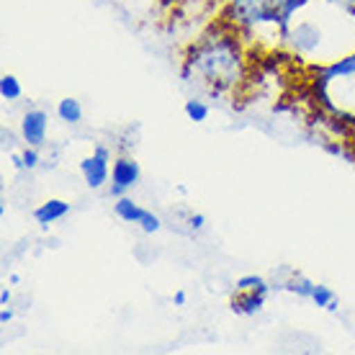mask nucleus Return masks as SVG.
I'll return each mask as SVG.
<instances>
[{
  "mask_svg": "<svg viewBox=\"0 0 355 355\" xmlns=\"http://www.w3.org/2000/svg\"><path fill=\"white\" fill-rule=\"evenodd\" d=\"M111 147L103 142H98L93 147L90 155H85L80 160V175L85 180V186L90 191H101V188H108V180H111Z\"/></svg>",
  "mask_w": 355,
  "mask_h": 355,
  "instance_id": "5",
  "label": "nucleus"
},
{
  "mask_svg": "<svg viewBox=\"0 0 355 355\" xmlns=\"http://www.w3.org/2000/svg\"><path fill=\"white\" fill-rule=\"evenodd\" d=\"M21 157H24V170H36L39 165H42V147H24L21 150Z\"/></svg>",
  "mask_w": 355,
  "mask_h": 355,
  "instance_id": "17",
  "label": "nucleus"
},
{
  "mask_svg": "<svg viewBox=\"0 0 355 355\" xmlns=\"http://www.w3.org/2000/svg\"><path fill=\"white\" fill-rule=\"evenodd\" d=\"M114 214L124 224H137V227H139L147 209L137 204L132 196H121V198H114Z\"/></svg>",
  "mask_w": 355,
  "mask_h": 355,
  "instance_id": "10",
  "label": "nucleus"
},
{
  "mask_svg": "<svg viewBox=\"0 0 355 355\" xmlns=\"http://www.w3.org/2000/svg\"><path fill=\"white\" fill-rule=\"evenodd\" d=\"M314 0H224L222 21L232 26L250 46L263 39H275L293 18Z\"/></svg>",
  "mask_w": 355,
  "mask_h": 355,
  "instance_id": "2",
  "label": "nucleus"
},
{
  "mask_svg": "<svg viewBox=\"0 0 355 355\" xmlns=\"http://www.w3.org/2000/svg\"><path fill=\"white\" fill-rule=\"evenodd\" d=\"M57 119L67 126H78L85 119V108H83V103L78 98L67 96L62 101H57Z\"/></svg>",
  "mask_w": 355,
  "mask_h": 355,
  "instance_id": "12",
  "label": "nucleus"
},
{
  "mask_svg": "<svg viewBox=\"0 0 355 355\" xmlns=\"http://www.w3.org/2000/svg\"><path fill=\"white\" fill-rule=\"evenodd\" d=\"M13 304V288L10 286H3L0 288V306H10Z\"/></svg>",
  "mask_w": 355,
  "mask_h": 355,
  "instance_id": "23",
  "label": "nucleus"
},
{
  "mask_svg": "<svg viewBox=\"0 0 355 355\" xmlns=\"http://www.w3.org/2000/svg\"><path fill=\"white\" fill-rule=\"evenodd\" d=\"M13 317H16V311L10 309V306H0V324L3 327H8L10 322H13Z\"/></svg>",
  "mask_w": 355,
  "mask_h": 355,
  "instance_id": "22",
  "label": "nucleus"
},
{
  "mask_svg": "<svg viewBox=\"0 0 355 355\" xmlns=\"http://www.w3.org/2000/svg\"><path fill=\"white\" fill-rule=\"evenodd\" d=\"M183 114H186L188 121H193V124H206V121H209V116H211V106L206 103L204 98L193 96L183 103Z\"/></svg>",
  "mask_w": 355,
  "mask_h": 355,
  "instance_id": "14",
  "label": "nucleus"
},
{
  "mask_svg": "<svg viewBox=\"0 0 355 355\" xmlns=\"http://www.w3.org/2000/svg\"><path fill=\"white\" fill-rule=\"evenodd\" d=\"M72 204L64 198H46L34 209V222L39 224V230H49L52 224L62 222L64 216H70Z\"/></svg>",
  "mask_w": 355,
  "mask_h": 355,
  "instance_id": "8",
  "label": "nucleus"
},
{
  "mask_svg": "<svg viewBox=\"0 0 355 355\" xmlns=\"http://www.w3.org/2000/svg\"><path fill=\"white\" fill-rule=\"evenodd\" d=\"M234 291H263V293H270L275 291V286L268 281V278H263V275L258 273H245L240 275L237 281H234Z\"/></svg>",
  "mask_w": 355,
  "mask_h": 355,
  "instance_id": "15",
  "label": "nucleus"
},
{
  "mask_svg": "<svg viewBox=\"0 0 355 355\" xmlns=\"http://www.w3.org/2000/svg\"><path fill=\"white\" fill-rule=\"evenodd\" d=\"M266 302L268 293L263 291H234L230 306L237 317H258L260 311L266 309Z\"/></svg>",
  "mask_w": 355,
  "mask_h": 355,
  "instance_id": "9",
  "label": "nucleus"
},
{
  "mask_svg": "<svg viewBox=\"0 0 355 355\" xmlns=\"http://www.w3.org/2000/svg\"><path fill=\"white\" fill-rule=\"evenodd\" d=\"M309 302L314 304L317 309H324V311H329V314H338V311H340L338 293L332 291L327 284H317V286H314V291H311Z\"/></svg>",
  "mask_w": 355,
  "mask_h": 355,
  "instance_id": "13",
  "label": "nucleus"
},
{
  "mask_svg": "<svg viewBox=\"0 0 355 355\" xmlns=\"http://www.w3.org/2000/svg\"><path fill=\"white\" fill-rule=\"evenodd\" d=\"M206 214H201V211H193V214H188V219H186V224H188V230L191 232H201V230H206Z\"/></svg>",
  "mask_w": 355,
  "mask_h": 355,
  "instance_id": "19",
  "label": "nucleus"
},
{
  "mask_svg": "<svg viewBox=\"0 0 355 355\" xmlns=\"http://www.w3.org/2000/svg\"><path fill=\"white\" fill-rule=\"evenodd\" d=\"M322 3H329V6H335V8L345 10L350 18H355V0H322Z\"/></svg>",
  "mask_w": 355,
  "mask_h": 355,
  "instance_id": "20",
  "label": "nucleus"
},
{
  "mask_svg": "<svg viewBox=\"0 0 355 355\" xmlns=\"http://www.w3.org/2000/svg\"><path fill=\"white\" fill-rule=\"evenodd\" d=\"M170 302H173V306H178V309L188 306V291H186V288H178V291H173Z\"/></svg>",
  "mask_w": 355,
  "mask_h": 355,
  "instance_id": "21",
  "label": "nucleus"
},
{
  "mask_svg": "<svg viewBox=\"0 0 355 355\" xmlns=\"http://www.w3.org/2000/svg\"><path fill=\"white\" fill-rule=\"evenodd\" d=\"M21 139L28 147H44L46 137H49V114L44 108H28L26 114L21 116Z\"/></svg>",
  "mask_w": 355,
  "mask_h": 355,
  "instance_id": "7",
  "label": "nucleus"
},
{
  "mask_svg": "<svg viewBox=\"0 0 355 355\" xmlns=\"http://www.w3.org/2000/svg\"><path fill=\"white\" fill-rule=\"evenodd\" d=\"M0 98H3L6 103H18V101L24 98V85H21V80H18L16 75L6 72V75L0 78Z\"/></svg>",
  "mask_w": 355,
  "mask_h": 355,
  "instance_id": "16",
  "label": "nucleus"
},
{
  "mask_svg": "<svg viewBox=\"0 0 355 355\" xmlns=\"http://www.w3.org/2000/svg\"><path fill=\"white\" fill-rule=\"evenodd\" d=\"M139 230H142L144 234H157V232L162 230V219L155 211H150V209H147L142 224H139Z\"/></svg>",
  "mask_w": 355,
  "mask_h": 355,
  "instance_id": "18",
  "label": "nucleus"
},
{
  "mask_svg": "<svg viewBox=\"0 0 355 355\" xmlns=\"http://www.w3.org/2000/svg\"><path fill=\"white\" fill-rule=\"evenodd\" d=\"M8 284L10 286H18V284H21V275H18V273H10L8 275Z\"/></svg>",
  "mask_w": 355,
  "mask_h": 355,
  "instance_id": "25",
  "label": "nucleus"
},
{
  "mask_svg": "<svg viewBox=\"0 0 355 355\" xmlns=\"http://www.w3.org/2000/svg\"><path fill=\"white\" fill-rule=\"evenodd\" d=\"M278 291H288V293H296L299 299H306L309 302L311 291H314V286H317V281H311V278H306L304 273H291L286 281H278V284H273Z\"/></svg>",
  "mask_w": 355,
  "mask_h": 355,
  "instance_id": "11",
  "label": "nucleus"
},
{
  "mask_svg": "<svg viewBox=\"0 0 355 355\" xmlns=\"http://www.w3.org/2000/svg\"><path fill=\"white\" fill-rule=\"evenodd\" d=\"M278 49L296 62H306L311 70L345 54V49L338 46V39L329 36L327 24L317 16H306V8L278 34Z\"/></svg>",
  "mask_w": 355,
  "mask_h": 355,
  "instance_id": "4",
  "label": "nucleus"
},
{
  "mask_svg": "<svg viewBox=\"0 0 355 355\" xmlns=\"http://www.w3.org/2000/svg\"><path fill=\"white\" fill-rule=\"evenodd\" d=\"M180 78L214 98H234L250 78V44L219 21L186 49Z\"/></svg>",
  "mask_w": 355,
  "mask_h": 355,
  "instance_id": "1",
  "label": "nucleus"
},
{
  "mask_svg": "<svg viewBox=\"0 0 355 355\" xmlns=\"http://www.w3.org/2000/svg\"><path fill=\"white\" fill-rule=\"evenodd\" d=\"M311 101L332 121L355 126V46L311 70Z\"/></svg>",
  "mask_w": 355,
  "mask_h": 355,
  "instance_id": "3",
  "label": "nucleus"
},
{
  "mask_svg": "<svg viewBox=\"0 0 355 355\" xmlns=\"http://www.w3.org/2000/svg\"><path fill=\"white\" fill-rule=\"evenodd\" d=\"M142 180V165L134 160L132 155H119L111 165V180H108V196L121 198L129 196Z\"/></svg>",
  "mask_w": 355,
  "mask_h": 355,
  "instance_id": "6",
  "label": "nucleus"
},
{
  "mask_svg": "<svg viewBox=\"0 0 355 355\" xmlns=\"http://www.w3.org/2000/svg\"><path fill=\"white\" fill-rule=\"evenodd\" d=\"M10 165H13L16 170H24V157H21V152H13V155H10Z\"/></svg>",
  "mask_w": 355,
  "mask_h": 355,
  "instance_id": "24",
  "label": "nucleus"
}]
</instances>
